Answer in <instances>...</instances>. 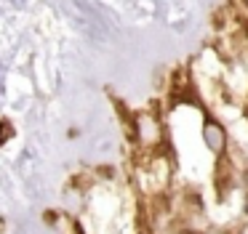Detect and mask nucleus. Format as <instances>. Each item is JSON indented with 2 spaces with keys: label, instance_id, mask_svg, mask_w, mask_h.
Segmentation results:
<instances>
[{
  "label": "nucleus",
  "instance_id": "nucleus-1",
  "mask_svg": "<svg viewBox=\"0 0 248 234\" xmlns=\"http://www.w3.org/2000/svg\"><path fill=\"white\" fill-rule=\"evenodd\" d=\"M11 136H14L11 122H8V120H3V122H0V144H3V141H8Z\"/></svg>",
  "mask_w": 248,
  "mask_h": 234
},
{
  "label": "nucleus",
  "instance_id": "nucleus-2",
  "mask_svg": "<svg viewBox=\"0 0 248 234\" xmlns=\"http://www.w3.org/2000/svg\"><path fill=\"white\" fill-rule=\"evenodd\" d=\"M187 234H192V232H187Z\"/></svg>",
  "mask_w": 248,
  "mask_h": 234
}]
</instances>
